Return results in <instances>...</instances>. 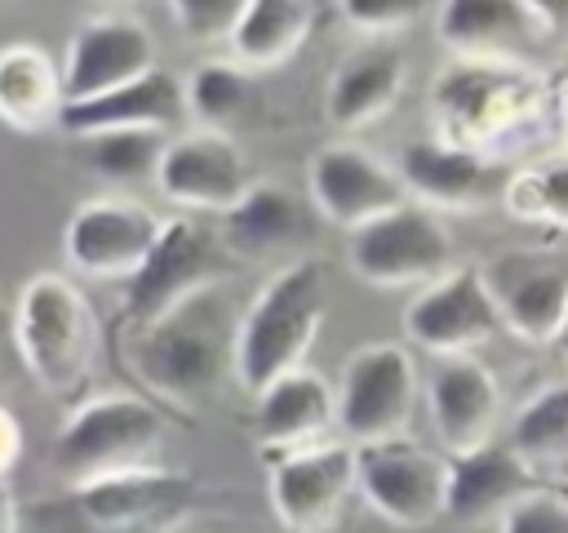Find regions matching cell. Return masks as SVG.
I'll return each instance as SVG.
<instances>
[{
  "label": "cell",
  "mask_w": 568,
  "mask_h": 533,
  "mask_svg": "<svg viewBox=\"0 0 568 533\" xmlns=\"http://www.w3.org/2000/svg\"><path fill=\"white\" fill-rule=\"evenodd\" d=\"M328 311V275L315 258L284 262L257 298L240 311L235 329V382L244 391H266L275 378L302 369Z\"/></svg>",
  "instance_id": "3"
},
{
  "label": "cell",
  "mask_w": 568,
  "mask_h": 533,
  "mask_svg": "<svg viewBox=\"0 0 568 533\" xmlns=\"http://www.w3.org/2000/svg\"><path fill=\"white\" fill-rule=\"evenodd\" d=\"M195 502V480L155 462L124 466L111 475H93L71 484V506L89 529L102 533H138L178 520Z\"/></svg>",
  "instance_id": "15"
},
{
  "label": "cell",
  "mask_w": 568,
  "mask_h": 533,
  "mask_svg": "<svg viewBox=\"0 0 568 533\" xmlns=\"http://www.w3.org/2000/svg\"><path fill=\"white\" fill-rule=\"evenodd\" d=\"M311 231V204L284 182L253 178V187L217 218V235L231 258H271L302 244Z\"/></svg>",
  "instance_id": "23"
},
{
  "label": "cell",
  "mask_w": 568,
  "mask_h": 533,
  "mask_svg": "<svg viewBox=\"0 0 568 533\" xmlns=\"http://www.w3.org/2000/svg\"><path fill=\"white\" fill-rule=\"evenodd\" d=\"M355 489L386 524L426 529L444 520L448 457L417 444L413 435L355 444Z\"/></svg>",
  "instance_id": "9"
},
{
  "label": "cell",
  "mask_w": 568,
  "mask_h": 533,
  "mask_svg": "<svg viewBox=\"0 0 568 533\" xmlns=\"http://www.w3.org/2000/svg\"><path fill=\"white\" fill-rule=\"evenodd\" d=\"M98 315L62 271H36L13 302V355L49 395H71L98 360Z\"/></svg>",
  "instance_id": "4"
},
{
  "label": "cell",
  "mask_w": 568,
  "mask_h": 533,
  "mask_svg": "<svg viewBox=\"0 0 568 533\" xmlns=\"http://www.w3.org/2000/svg\"><path fill=\"white\" fill-rule=\"evenodd\" d=\"M426 413L439 449L448 457L475 453L497 440L501 386L479 355H444L426 378Z\"/></svg>",
  "instance_id": "17"
},
{
  "label": "cell",
  "mask_w": 568,
  "mask_h": 533,
  "mask_svg": "<svg viewBox=\"0 0 568 533\" xmlns=\"http://www.w3.org/2000/svg\"><path fill=\"white\" fill-rule=\"evenodd\" d=\"M550 111H555L559 129L568 133V62L559 71H550Z\"/></svg>",
  "instance_id": "36"
},
{
  "label": "cell",
  "mask_w": 568,
  "mask_h": 533,
  "mask_svg": "<svg viewBox=\"0 0 568 533\" xmlns=\"http://www.w3.org/2000/svg\"><path fill=\"white\" fill-rule=\"evenodd\" d=\"M497 533H568V502L546 489H532L510 511H501Z\"/></svg>",
  "instance_id": "34"
},
{
  "label": "cell",
  "mask_w": 568,
  "mask_h": 533,
  "mask_svg": "<svg viewBox=\"0 0 568 533\" xmlns=\"http://www.w3.org/2000/svg\"><path fill=\"white\" fill-rule=\"evenodd\" d=\"M404 80H408V62L386 40H373V44L346 53L342 67L333 71L328 89H324V115H328V124L351 133V129H364V124L382 120L399 102Z\"/></svg>",
  "instance_id": "25"
},
{
  "label": "cell",
  "mask_w": 568,
  "mask_h": 533,
  "mask_svg": "<svg viewBox=\"0 0 568 533\" xmlns=\"http://www.w3.org/2000/svg\"><path fill=\"white\" fill-rule=\"evenodd\" d=\"M435 36L453 58L537 67L555 31L532 0H439Z\"/></svg>",
  "instance_id": "13"
},
{
  "label": "cell",
  "mask_w": 568,
  "mask_h": 533,
  "mask_svg": "<svg viewBox=\"0 0 568 533\" xmlns=\"http://www.w3.org/2000/svg\"><path fill=\"white\" fill-rule=\"evenodd\" d=\"M395 173L408 191V200L435 209V213H475L493 200H501L497 160L457 142H444L435 133L404 142Z\"/></svg>",
  "instance_id": "18"
},
{
  "label": "cell",
  "mask_w": 568,
  "mask_h": 533,
  "mask_svg": "<svg viewBox=\"0 0 568 533\" xmlns=\"http://www.w3.org/2000/svg\"><path fill=\"white\" fill-rule=\"evenodd\" d=\"M235 329L240 311L222 284H209L164 315L133 324L129 338V369L138 382L178 409H195L226 378H235Z\"/></svg>",
  "instance_id": "1"
},
{
  "label": "cell",
  "mask_w": 568,
  "mask_h": 533,
  "mask_svg": "<svg viewBox=\"0 0 568 533\" xmlns=\"http://www.w3.org/2000/svg\"><path fill=\"white\" fill-rule=\"evenodd\" d=\"M9 351H13V311H4V306H0V378H4Z\"/></svg>",
  "instance_id": "39"
},
{
  "label": "cell",
  "mask_w": 568,
  "mask_h": 533,
  "mask_svg": "<svg viewBox=\"0 0 568 533\" xmlns=\"http://www.w3.org/2000/svg\"><path fill=\"white\" fill-rule=\"evenodd\" d=\"M484 271L501 306V324L532 346H550L568 311V262L546 253H506Z\"/></svg>",
  "instance_id": "20"
},
{
  "label": "cell",
  "mask_w": 568,
  "mask_h": 533,
  "mask_svg": "<svg viewBox=\"0 0 568 533\" xmlns=\"http://www.w3.org/2000/svg\"><path fill=\"white\" fill-rule=\"evenodd\" d=\"M67 111V84L62 62H53L40 44H4L0 49V120L18 133H44L62 124Z\"/></svg>",
  "instance_id": "26"
},
{
  "label": "cell",
  "mask_w": 568,
  "mask_h": 533,
  "mask_svg": "<svg viewBox=\"0 0 568 533\" xmlns=\"http://www.w3.org/2000/svg\"><path fill=\"white\" fill-rule=\"evenodd\" d=\"M532 489H537V471L506 440H493V444H484L475 453L448 457L444 515L448 520H462V524L501 520V511H510Z\"/></svg>",
  "instance_id": "22"
},
{
  "label": "cell",
  "mask_w": 568,
  "mask_h": 533,
  "mask_svg": "<svg viewBox=\"0 0 568 533\" xmlns=\"http://www.w3.org/2000/svg\"><path fill=\"white\" fill-rule=\"evenodd\" d=\"M160 227L164 218L133 195H93L67 218L62 258L75 275L129 280L146 262Z\"/></svg>",
  "instance_id": "12"
},
{
  "label": "cell",
  "mask_w": 568,
  "mask_h": 533,
  "mask_svg": "<svg viewBox=\"0 0 568 533\" xmlns=\"http://www.w3.org/2000/svg\"><path fill=\"white\" fill-rule=\"evenodd\" d=\"M186 120L209 133H240L257 115V71L240 67L235 58H209L186 80Z\"/></svg>",
  "instance_id": "28"
},
{
  "label": "cell",
  "mask_w": 568,
  "mask_h": 533,
  "mask_svg": "<svg viewBox=\"0 0 568 533\" xmlns=\"http://www.w3.org/2000/svg\"><path fill=\"white\" fill-rule=\"evenodd\" d=\"M311 22H315V0H248L226 49L248 71H275L302 49Z\"/></svg>",
  "instance_id": "27"
},
{
  "label": "cell",
  "mask_w": 568,
  "mask_h": 533,
  "mask_svg": "<svg viewBox=\"0 0 568 533\" xmlns=\"http://www.w3.org/2000/svg\"><path fill=\"white\" fill-rule=\"evenodd\" d=\"M164 444V413L146 395L102 391L67 413L53 440V471L67 484L142 466Z\"/></svg>",
  "instance_id": "5"
},
{
  "label": "cell",
  "mask_w": 568,
  "mask_h": 533,
  "mask_svg": "<svg viewBox=\"0 0 568 533\" xmlns=\"http://www.w3.org/2000/svg\"><path fill=\"white\" fill-rule=\"evenodd\" d=\"M355 493V444L320 440L271 457L266 497L288 533H328Z\"/></svg>",
  "instance_id": "11"
},
{
  "label": "cell",
  "mask_w": 568,
  "mask_h": 533,
  "mask_svg": "<svg viewBox=\"0 0 568 533\" xmlns=\"http://www.w3.org/2000/svg\"><path fill=\"white\" fill-rule=\"evenodd\" d=\"M178 120H186V93L182 80L164 67H151L146 76L106 89L98 98H80L67 102L62 111V129L71 138H89V133H106V129H173Z\"/></svg>",
  "instance_id": "21"
},
{
  "label": "cell",
  "mask_w": 568,
  "mask_h": 533,
  "mask_svg": "<svg viewBox=\"0 0 568 533\" xmlns=\"http://www.w3.org/2000/svg\"><path fill=\"white\" fill-rule=\"evenodd\" d=\"M506 444L532 471L568 462V378L564 382H546L541 391H532L519 404V413L510 418Z\"/></svg>",
  "instance_id": "29"
},
{
  "label": "cell",
  "mask_w": 568,
  "mask_h": 533,
  "mask_svg": "<svg viewBox=\"0 0 568 533\" xmlns=\"http://www.w3.org/2000/svg\"><path fill=\"white\" fill-rule=\"evenodd\" d=\"M18 457H22V426L9 409H0V480L13 471Z\"/></svg>",
  "instance_id": "35"
},
{
  "label": "cell",
  "mask_w": 568,
  "mask_h": 533,
  "mask_svg": "<svg viewBox=\"0 0 568 533\" xmlns=\"http://www.w3.org/2000/svg\"><path fill=\"white\" fill-rule=\"evenodd\" d=\"M257 440L266 453H288L328 440L337 426V391L311 369H293L257 391Z\"/></svg>",
  "instance_id": "24"
},
{
  "label": "cell",
  "mask_w": 568,
  "mask_h": 533,
  "mask_svg": "<svg viewBox=\"0 0 568 533\" xmlns=\"http://www.w3.org/2000/svg\"><path fill=\"white\" fill-rule=\"evenodd\" d=\"M550 346H555V351L568 360V311H564V324H559V333H555V342H550Z\"/></svg>",
  "instance_id": "40"
},
{
  "label": "cell",
  "mask_w": 568,
  "mask_h": 533,
  "mask_svg": "<svg viewBox=\"0 0 568 533\" xmlns=\"http://www.w3.org/2000/svg\"><path fill=\"white\" fill-rule=\"evenodd\" d=\"M346 235V262L373 289H422L457 266V249L444 218L417 200H404Z\"/></svg>",
  "instance_id": "6"
},
{
  "label": "cell",
  "mask_w": 568,
  "mask_h": 533,
  "mask_svg": "<svg viewBox=\"0 0 568 533\" xmlns=\"http://www.w3.org/2000/svg\"><path fill=\"white\" fill-rule=\"evenodd\" d=\"M151 67H160L155 62V36L138 18H129V13L84 18L67 44V58H62L67 102L120 89V84L146 76Z\"/></svg>",
  "instance_id": "19"
},
{
  "label": "cell",
  "mask_w": 568,
  "mask_h": 533,
  "mask_svg": "<svg viewBox=\"0 0 568 533\" xmlns=\"http://www.w3.org/2000/svg\"><path fill=\"white\" fill-rule=\"evenodd\" d=\"M426 115L435 138L493 155L550 115V76L519 62L453 58L430 80Z\"/></svg>",
  "instance_id": "2"
},
{
  "label": "cell",
  "mask_w": 568,
  "mask_h": 533,
  "mask_svg": "<svg viewBox=\"0 0 568 533\" xmlns=\"http://www.w3.org/2000/svg\"><path fill=\"white\" fill-rule=\"evenodd\" d=\"M253 187V164L231 133L191 129L164 142L155 191L178 204L182 213H213L222 218L244 191Z\"/></svg>",
  "instance_id": "14"
},
{
  "label": "cell",
  "mask_w": 568,
  "mask_h": 533,
  "mask_svg": "<svg viewBox=\"0 0 568 533\" xmlns=\"http://www.w3.org/2000/svg\"><path fill=\"white\" fill-rule=\"evenodd\" d=\"M532 4L546 18V27L555 31V40H568V0H532Z\"/></svg>",
  "instance_id": "37"
},
{
  "label": "cell",
  "mask_w": 568,
  "mask_h": 533,
  "mask_svg": "<svg viewBox=\"0 0 568 533\" xmlns=\"http://www.w3.org/2000/svg\"><path fill=\"white\" fill-rule=\"evenodd\" d=\"M248 0H169L178 31L191 44H226Z\"/></svg>",
  "instance_id": "33"
},
{
  "label": "cell",
  "mask_w": 568,
  "mask_h": 533,
  "mask_svg": "<svg viewBox=\"0 0 568 533\" xmlns=\"http://www.w3.org/2000/svg\"><path fill=\"white\" fill-rule=\"evenodd\" d=\"M501 306L493 298L488 271L479 262H457L439 280L422 284L417 298L404 306V338L408 346L444 355H475L484 342L501 333Z\"/></svg>",
  "instance_id": "10"
},
{
  "label": "cell",
  "mask_w": 568,
  "mask_h": 533,
  "mask_svg": "<svg viewBox=\"0 0 568 533\" xmlns=\"http://www.w3.org/2000/svg\"><path fill=\"white\" fill-rule=\"evenodd\" d=\"M231 253L222 244V235H213L200 218L178 213L164 218L146 262L124 280V311L129 324H146L155 315H164L169 306H178L182 298L222 284L231 275Z\"/></svg>",
  "instance_id": "8"
},
{
  "label": "cell",
  "mask_w": 568,
  "mask_h": 533,
  "mask_svg": "<svg viewBox=\"0 0 568 533\" xmlns=\"http://www.w3.org/2000/svg\"><path fill=\"white\" fill-rule=\"evenodd\" d=\"M501 209L519 222L568 231V151L515 169L501 182Z\"/></svg>",
  "instance_id": "30"
},
{
  "label": "cell",
  "mask_w": 568,
  "mask_h": 533,
  "mask_svg": "<svg viewBox=\"0 0 568 533\" xmlns=\"http://www.w3.org/2000/svg\"><path fill=\"white\" fill-rule=\"evenodd\" d=\"M0 533H18V497L4 480H0Z\"/></svg>",
  "instance_id": "38"
},
{
  "label": "cell",
  "mask_w": 568,
  "mask_h": 533,
  "mask_svg": "<svg viewBox=\"0 0 568 533\" xmlns=\"http://www.w3.org/2000/svg\"><path fill=\"white\" fill-rule=\"evenodd\" d=\"M430 4L435 0H337L346 27L368 40H390V36L408 31L417 18H426Z\"/></svg>",
  "instance_id": "32"
},
{
  "label": "cell",
  "mask_w": 568,
  "mask_h": 533,
  "mask_svg": "<svg viewBox=\"0 0 568 533\" xmlns=\"http://www.w3.org/2000/svg\"><path fill=\"white\" fill-rule=\"evenodd\" d=\"M333 391H337V431L346 435V444L408 435L422 395L417 360L404 342H368L342 364Z\"/></svg>",
  "instance_id": "7"
},
{
  "label": "cell",
  "mask_w": 568,
  "mask_h": 533,
  "mask_svg": "<svg viewBox=\"0 0 568 533\" xmlns=\"http://www.w3.org/2000/svg\"><path fill=\"white\" fill-rule=\"evenodd\" d=\"M306 195H311V209L342 231H355L368 218L408 200L399 173L355 142H328L311 155Z\"/></svg>",
  "instance_id": "16"
},
{
  "label": "cell",
  "mask_w": 568,
  "mask_h": 533,
  "mask_svg": "<svg viewBox=\"0 0 568 533\" xmlns=\"http://www.w3.org/2000/svg\"><path fill=\"white\" fill-rule=\"evenodd\" d=\"M80 142H84V164L102 182L133 187V182H155L169 133L164 129H106V133H89Z\"/></svg>",
  "instance_id": "31"
}]
</instances>
